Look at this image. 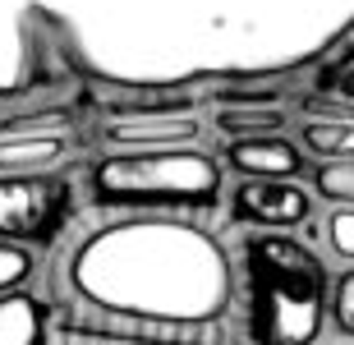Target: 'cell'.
Returning <instances> with one entry per match:
<instances>
[{"label": "cell", "instance_id": "6da1fadb", "mask_svg": "<svg viewBox=\"0 0 354 345\" xmlns=\"http://www.w3.org/2000/svg\"><path fill=\"white\" fill-rule=\"evenodd\" d=\"M74 299L92 313L138 322H221L235 272L221 239L189 221H111L74 244L65 263Z\"/></svg>", "mask_w": 354, "mask_h": 345}, {"label": "cell", "instance_id": "7a4b0ae2", "mask_svg": "<svg viewBox=\"0 0 354 345\" xmlns=\"http://www.w3.org/2000/svg\"><path fill=\"white\" fill-rule=\"evenodd\" d=\"M244 327L253 345H313L327 322V267L304 239L253 230L239 239Z\"/></svg>", "mask_w": 354, "mask_h": 345}, {"label": "cell", "instance_id": "3957f363", "mask_svg": "<svg viewBox=\"0 0 354 345\" xmlns=\"http://www.w3.org/2000/svg\"><path fill=\"white\" fill-rule=\"evenodd\" d=\"M88 194L97 207H175L212 212L221 203V161L194 143L129 147L111 152L88 171Z\"/></svg>", "mask_w": 354, "mask_h": 345}, {"label": "cell", "instance_id": "277c9868", "mask_svg": "<svg viewBox=\"0 0 354 345\" xmlns=\"http://www.w3.org/2000/svg\"><path fill=\"white\" fill-rule=\"evenodd\" d=\"M74 221V175H0V239L51 249Z\"/></svg>", "mask_w": 354, "mask_h": 345}, {"label": "cell", "instance_id": "5b68a950", "mask_svg": "<svg viewBox=\"0 0 354 345\" xmlns=\"http://www.w3.org/2000/svg\"><path fill=\"white\" fill-rule=\"evenodd\" d=\"M55 345H230L221 322H138V318H111L102 313V322H92L88 313L74 318L65 313L55 327Z\"/></svg>", "mask_w": 354, "mask_h": 345}, {"label": "cell", "instance_id": "8992f818", "mask_svg": "<svg viewBox=\"0 0 354 345\" xmlns=\"http://www.w3.org/2000/svg\"><path fill=\"white\" fill-rule=\"evenodd\" d=\"M304 216H313V194L290 175V180H263L244 175V185L230 189V221L263 230H290Z\"/></svg>", "mask_w": 354, "mask_h": 345}, {"label": "cell", "instance_id": "52a82bcc", "mask_svg": "<svg viewBox=\"0 0 354 345\" xmlns=\"http://www.w3.org/2000/svg\"><path fill=\"white\" fill-rule=\"evenodd\" d=\"M203 120L194 111H133V115H106L97 138L111 147H175L198 143Z\"/></svg>", "mask_w": 354, "mask_h": 345}, {"label": "cell", "instance_id": "ba28073f", "mask_svg": "<svg viewBox=\"0 0 354 345\" xmlns=\"http://www.w3.org/2000/svg\"><path fill=\"white\" fill-rule=\"evenodd\" d=\"M225 166L239 175L263 180H290L304 171V147L290 143L286 133H253V138H225Z\"/></svg>", "mask_w": 354, "mask_h": 345}, {"label": "cell", "instance_id": "9c48e42d", "mask_svg": "<svg viewBox=\"0 0 354 345\" xmlns=\"http://www.w3.org/2000/svg\"><path fill=\"white\" fill-rule=\"evenodd\" d=\"M79 133H0V175H32V171H55L69 152H79Z\"/></svg>", "mask_w": 354, "mask_h": 345}, {"label": "cell", "instance_id": "30bf717a", "mask_svg": "<svg viewBox=\"0 0 354 345\" xmlns=\"http://www.w3.org/2000/svg\"><path fill=\"white\" fill-rule=\"evenodd\" d=\"M46 341V318L32 295L5 290L0 295V345H41Z\"/></svg>", "mask_w": 354, "mask_h": 345}, {"label": "cell", "instance_id": "8fae6325", "mask_svg": "<svg viewBox=\"0 0 354 345\" xmlns=\"http://www.w3.org/2000/svg\"><path fill=\"white\" fill-rule=\"evenodd\" d=\"M212 124L221 138H253V133H281L290 124V115L276 102H267V106H221Z\"/></svg>", "mask_w": 354, "mask_h": 345}, {"label": "cell", "instance_id": "7c38bea8", "mask_svg": "<svg viewBox=\"0 0 354 345\" xmlns=\"http://www.w3.org/2000/svg\"><path fill=\"white\" fill-rule=\"evenodd\" d=\"M304 147L313 157H354V120H308L304 124Z\"/></svg>", "mask_w": 354, "mask_h": 345}, {"label": "cell", "instance_id": "4fadbf2b", "mask_svg": "<svg viewBox=\"0 0 354 345\" xmlns=\"http://www.w3.org/2000/svg\"><path fill=\"white\" fill-rule=\"evenodd\" d=\"M313 194L336 203V207H354V157L322 161L313 171Z\"/></svg>", "mask_w": 354, "mask_h": 345}, {"label": "cell", "instance_id": "5bb4252c", "mask_svg": "<svg viewBox=\"0 0 354 345\" xmlns=\"http://www.w3.org/2000/svg\"><path fill=\"white\" fill-rule=\"evenodd\" d=\"M28 277H32V253L24 249V244H0V295L5 290H19V286H28Z\"/></svg>", "mask_w": 354, "mask_h": 345}, {"label": "cell", "instance_id": "9a60e30c", "mask_svg": "<svg viewBox=\"0 0 354 345\" xmlns=\"http://www.w3.org/2000/svg\"><path fill=\"white\" fill-rule=\"evenodd\" d=\"M322 235H327V244H331L336 258L354 263V207H336V212L322 221Z\"/></svg>", "mask_w": 354, "mask_h": 345}, {"label": "cell", "instance_id": "2e32d148", "mask_svg": "<svg viewBox=\"0 0 354 345\" xmlns=\"http://www.w3.org/2000/svg\"><path fill=\"white\" fill-rule=\"evenodd\" d=\"M331 322H336L341 336H354V267L336 281V290H331Z\"/></svg>", "mask_w": 354, "mask_h": 345}, {"label": "cell", "instance_id": "e0dca14e", "mask_svg": "<svg viewBox=\"0 0 354 345\" xmlns=\"http://www.w3.org/2000/svg\"><path fill=\"white\" fill-rule=\"evenodd\" d=\"M304 111H322L327 120H354V97H308L304 102Z\"/></svg>", "mask_w": 354, "mask_h": 345}, {"label": "cell", "instance_id": "ac0fdd59", "mask_svg": "<svg viewBox=\"0 0 354 345\" xmlns=\"http://www.w3.org/2000/svg\"><path fill=\"white\" fill-rule=\"evenodd\" d=\"M322 93H341V97H354V60H350L345 69H336V74H331Z\"/></svg>", "mask_w": 354, "mask_h": 345}]
</instances>
